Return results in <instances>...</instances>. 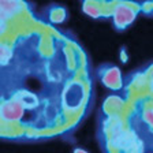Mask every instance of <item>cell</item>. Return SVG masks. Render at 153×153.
<instances>
[{
    "mask_svg": "<svg viewBox=\"0 0 153 153\" xmlns=\"http://www.w3.org/2000/svg\"><path fill=\"white\" fill-rule=\"evenodd\" d=\"M75 153H86V152H83V150H75Z\"/></svg>",
    "mask_w": 153,
    "mask_h": 153,
    "instance_id": "cell-4",
    "label": "cell"
},
{
    "mask_svg": "<svg viewBox=\"0 0 153 153\" xmlns=\"http://www.w3.org/2000/svg\"><path fill=\"white\" fill-rule=\"evenodd\" d=\"M149 122H150V124H152V126H153V118H152V119H150V120H149Z\"/></svg>",
    "mask_w": 153,
    "mask_h": 153,
    "instance_id": "cell-5",
    "label": "cell"
},
{
    "mask_svg": "<svg viewBox=\"0 0 153 153\" xmlns=\"http://www.w3.org/2000/svg\"><path fill=\"white\" fill-rule=\"evenodd\" d=\"M22 112H23V107L21 105V102H18V101L4 102V104L0 107V116H1L4 120H8V122L18 120V119L22 116Z\"/></svg>",
    "mask_w": 153,
    "mask_h": 153,
    "instance_id": "cell-1",
    "label": "cell"
},
{
    "mask_svg": "<svg viewBox=\"0 0 153 153\" xmlns=\"http://www.w3.org/2000/svg\"><path fill=\"white\" fill-rule=\"evenodd\" d=\"M6 30V22L3 21V18H0V34Z\"/></svg>",
    "mask_w": 153,
    "mask_h": 153,
    "instance_id": "cell-3",
    "label": "cell"
},
{
    "mask_svg": "<svg viewBox=\"0 0 153 153\" xmlns=\"http://www.w3.org/2000/svg\"><path fill=\"white\" fill-rule=\"evenodd\" d=\"M13 3L11 0H0V18H3V15H10L11 14V7H8L7 4Z\"/></svg>",
    "mask_w": 153,
    "mask_h": 153,
    "instance_id": "cell-2",
    "label": "cell"
}]
</instances>
